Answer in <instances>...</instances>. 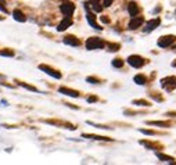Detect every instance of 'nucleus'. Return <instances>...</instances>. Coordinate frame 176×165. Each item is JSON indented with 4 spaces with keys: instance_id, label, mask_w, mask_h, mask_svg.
I'll return each instance as SVG.
<instances>
[{
    "instance_id": "f257e3e1",
    "label": "nucleus",
    "mask_w": 176,
    "mask_h": 165,
    "mask_svg": "<svg viewBox=\"0 0 176 165\" xmlns=\"http://www.w3.org/2000/svg\"><path fill=\"white\" fill-rule=\"evenodd\" d=\"M105 46V43L100 39V38H89L86 40V49L88 50H96V49H103Z\"/></svg>"
},
{
    "instance_id": "f03ea898",
    "label": "nucleus",
    "mask_w": 176,
    "mask_h": 165,
    "mask_svg": "<svg viewBox=\"0 0 176 165\" xmlns=\"http://www.w3.org/2000/svg\"><path fill=\"white\" fill-rule=\"evenodd\" d=\"M128 64L131 67H134V68H141V67L146 64V60L140 56H129L128 57Z\"/></svg>"
},
{
    "instance_id": "7ed1b4c3",
    "label": "nucleus",
    "mask_w": 176,
    "mask_h": 165,
    "mask_svg": "<svg viewBox=\"0 0 176 165\" xmlns=\"http://www.w3.org/2000/svg\"><path fill=\"white\" fill-rule=\"evenodd\" d=\"M38 68H39L40 71H43L45 74H47V75L55 78V79H61V74H60L58 71H55V69L50 68V67L46 65V64H39V65H38Z\"/></svg>"
},
{
    "instance_id": "20e7f679",
    "label": "nucleus",
    "mask_w": 176,
    "mask_h": 165,
    "mask_svg": "<svg viewBox=\"0 0 176 165\" xmlns=\"http://www.w3.org/2000/svg\"><path fill=\"white\" fill-rule=\"evenodd\" d=\"M60 11L64 15H72L75 11V4L71 3V2H62L61 6H60Z\"/></svg>"
},
{
    "instance_id": "39448f33",
    "label": "nucleus",
    "mask_w": 176,
    "mask_h": 165,
    "mask_svg": "<svg viewBox=\"0 0 176 165\" xmlns=\"http://www.w3.org/2000/svg\"><path fill=\"white\" fill-rule=\"evenodd\" d=\"M85 8H86V11H88V14H86V18H88V22L90 24V27H93L95 29H97V31H101L103 28H101V25H98V24L96 22V17H95V14L89 11V6H88V3H85Z\"/></svg>"
},
{
    "instance_id": "423d86ee",
    "label": "nucleus",
    "mask_w": 176,
    "mask_h": 165,
    "mask_svg": "<svg viewBox=\"0 0 176 165\" xmlns=\"http://www.w3.org/2000/svg\"><path fill=\"white\" fill-rule=\"evenodd\" d=\"M176 36L175 35H165V36H161L158 39V46L160 47H168L171 46L172 43H175Z\"/></svg>"
},
{
    "instance_id": "0eeeda50",
    "label": "nucleus",
    "mask_w": 176,
    "mask_h": 165,
    "mask_svg": "<svg viewBox=\"0 0 176 165\" xmlns=\"http://www.w3.org/2000/svg\"><path fill=\"white\" fill-rule=\"evenodd\" d=\"M162 87L166 90H173L176 87V78L175 76H169L166 79H162Z\"/></svg>"
},
{
    "instance_id": "6e6552de",
    "label": "nucleus",
    "mask_w": 176,
    "mask_h": 165,
    "mask_svg": "<svg viewBox=\"0 0 176 165\" xmlns=\"http://www.w3.org/2000/svg\"><path fill=\"white\" fill-rule=\"evenodd\" d=\"M144 24V18L143 17H133L129 22V29H137V28H140L141 25Z\"/></svg>"
},
{
    "instance_id": "1a4fd4ad",
    "label": "nucleus",
    "mask_w": 176,
    "mask_h": 165,
    "mask_svg": "<svg viewBox=\"0 0 176 165\" xmlns=\"http://www.w3.org/2000/svg\"><path fill=\"white\" fill-rule=\"evenodd\" d=\"M72 25V18L71 15H65V18L58 24V27H57V31L58 32H62V31H65L67 28H69Z\"/></svg>"
},
{
    "instance_id": "9d476101",
    "label": "nucleus",
    "mask_w": 176,
    "mask_h": 165,
    "mask_svg": "<svg viewBox=\"0 0 176 165\" xmlns=\"http://www.w3.org/2000/svg\"><path fill=\"white\" fill-rule=\"evenodd\" d=\"M64 43L65 45H69V46H81V40L78 39L76 36H74V35H67L65 38H64Z\"/></svg>"
},
{
    "instance_id": "9b49d317",
    "label": "nucleus",
    "mask_w": 176,
    "mask_h": 165,
    "mask_svg": "<svg viewBox=\"0 0 176 165\" xmlns=\"http://www.w3.org/2000/svg\"><path fill=\"white\" fill-rule=\"evenodd\" d=\"M58 92L62 93V94H67V96H69V97H79V92H78V90L69 89V87H65V86L58 87Z\"/></svg>"
},
{
    "instance_id": "f8f14e48",
    "label": "nucleus",
    "mask_w": 176,
    "mask_h": 165,
    "mask_svg": "<svg viewBox=\"0 0 176 165\" xmlns=\"http://www.w3.org/2000/svg\"><path fill=\"white\" fill-rule=\"evenodd\" d=\"M160 24H161L160 18H154V20H150L146 24V28H144V31H146V32H151V31L155 29V28L158 27Z\"/></svg>"
},
{
    "instance_id": "ddd939ff",
    "label": "nucleus",
    "mask_w": 176,
    "mask_h": 165,
    "mask_svg": "<svg viewBox=\"0 0 176 165\" xmlns=\"http://www.w3.org/2000/svg\"><path fill=\"white\" fill-rule=\"evenodd\" d=\"M13 17H14V20L18 21V22H25L26 21L25 14H24L21 10H18V8H15V10L13 11Z\"/></svg>"
},
{
    "instance_id": "4468645a",
    "label": "nucleus",
    "mask_w": 176,
    "mask_h": 165,
    "mask_svg": "<svg viewBox=\"0 0 176 165\" xmlns=\"http://www.w3.org/2000/svg\"><path fill=\"white\" fill-rule=\"evenodd\" d=\"M82 137H86V139H93V140H104V142H111L112 139L110 137H105V136H98V135H90V133H83Z\"/></svg>"
},
{
    "instance_id": "2eb2a0df",
    "label": "nucleus",
    "mask_w": 176,
    "mask_h": 165,
    "mask_svg": "<svg viewBox=\"0 0 176 165\" xmlns=\"http://www.w3.org/2000/svg\"><path fill=\"white\" fill-rule=\"evenodd\" d=\"M128 11H129V14H131L132 17H136L137 14H139V11H140V8H139V6H137L136 3H129V6H128Z\"/></svg>"
},
{
    "instance_id": "dca6fc26",
    "label": "nucleus",
    "mask_w": 176,
    "mask_h": 165,
    "mask_svg": "<svg viewBox=\"0 0 176 165\" xmlns=\"http://www.w3.org/2000/svg\"><path fill=\"white\" fill-rule=\"evenodd\" d=\"M133 81H134V83H137V85H146L147 78L144 75H141V74H139V75H136L133 78Z\"/></svg>"
},
{
    "instance_id": "f3484780",
    "label": "nucleus",
    "mask_w": 176,
    "mask_h": 165,
    "mask_svg": "<svg viewBox=\"0 0 176 165\" xmlns=\"http://www.w3.org/2000/svg\"><path fill=\"white\" fill-rule=\"evenodd\" d=\"M17 85H18V86H21V87H24V89H26V90H31V92H36V93H39V89H36L35 86L26 85V83H24V82H17Z\"/></svg>"
},
{
    "instance_id": "a211bd4d",
    "label": "nucleus",
    "mask_w": 176,
    "mask_h": 165,
    "mask_svg": "<svg viewBox=\"0 0 176 165\" xmlns=\"http://www.w3.org/2000/svg\"><path fill=\"white\" fill-rule=\"evenodd\" d=\"M148 125H154V126H162V128H168L169 124L165 122V121H148Z\"/></svg>"
},
{
    "instance_id": "6ab92c4d",
    "label": "nucleus",
    "mask_w": 176,
    "mask_h": 165,
    "mask_svg": "<svg viewBox=\"0 0 176 165\" xmlns=\"http://www.w3.org/2000/svg\"><path fill=\"white\" fill-rule=\"evenodd\" d=\"M0 56H3V57H14V56H15V53H14V50H11V49H3V50H0Z\"/></svg>"
},
{
    "instance_id": "aec40b11",
    "label": "nucleus",
    "mask_w": 176,
    "mask_h": 165,
    "mask_svg": "<svg viewBox=\"0 0 176 165\" xmlns=\"http://www.w3.org/2000/svg\"><path fill=\"white\" fill-rule=\"evenodd\" d=\"M157 157H158L160 160H162V161H165V162H173L172 157H169V155H165V154H162V153H157Z\"/></svg>"
},
{
    "instance_id": "412c9836",
    "label": "nucleus",
    "mask_w": 176,
    "mask_h": 165,
    "mask_svg": "<svg viewBox=\"0 0 176 165\" xmlns=\"http://www.w3.org/2000/svg\"><path fill=\"white\" fill-rule=\"evenodd\" d=\"M112 67H115V68H121V67H124V60L114 58L112 60Z\"/></svg>"
},
{
    "instance_id": "4be33fe9",
    "label": "nucleus",
    "mask_w": 176,
    "mask_h": 165,
    "mask_svg": "<svg viewBox=\"0 0 176 165\" xmlns=\"http://www.w3.org/2000/svg\"><path fill=\"white\" fill-rule=\"evenodd\" d=\"M133 104H134V106H141V107H148V106H150V103L146 101V100H134Z\"/></svg>"
},
{
    "instance_id": "5701e85b",
    "label": "nucleus",
    "mask_w": 176,
    "mask_h": 165,
    "mask_svg": "<svg viewBox=\"0 0 176 165\" xmlns=\"http://www.w3.org/2000/svg\"><path fill=\"white\" fill-rule=\"evenodd\" d=\"M107 46L110 49V51H117L119 49V45H117V43H107Z\"/></svg>"
},
{
    "instance_id": "b1692460",
    "label": "nucleus",
    "mask_w": 176,
    "mask_h": 165,
    "mask_svg": "<svg viewBox=\"0 0 176 165\" xmlns=\"http://www.w3.org/2000/svg\"><path fill=\"white\" fill-rule=\"evenodd\" d=\"M140 132L144 133V135H148V136H154L157 135V132H154V130H148V129H140Z\"/></svg>"
},
{
    "instance_id": "393cba45",
    "label": "nucleus",
    "mask_w": 176,
    "mask_h": 165,
    "mask_svg": "<svg viewBox=\"0 0 176 165\" xmlns=\"http://www.w3.org/2000/svg\"><path fill=\"white\" fill-rule=\"evenodd\" d=\"M86 81H88V82H90V83H95V85L100 82V81H98L97 78H93V76H89V78H86Z\"/></svg>"
},
{
    "instance_id": "a878e982",
    "label": "nucleus",
    "mask_w": 176,
    "mask_h": 165,
    "mask_svg": "<svg viewBox=\"0 0 176 165\" xmlns=\"http://www.w3.org/2000/svg\"><path fill=\"white\" fill-rule=\"evenodd\" d=\"M89 125H93V126H97V128H100V129H111V128H108V126H105V125H96V124H93V122H88Z\"/></svg>"
},
{
    "instance_id": "bb28decb",
    "label": "nucleus",
    "mask_w": 176,
    "mask_h": 165,
    "mask_svg": "<svg viewBox=\"0 0 176 165\" xmlns=\"http://www.w3.org/2000/svg\"><path fill=\"white\" fill-rule=\"evenodd\" d=\"M141 144H144L146 147H148V149H151V150H154V144H151V143H148V142H140Z\"/></svg>"
},
{
    "instance_id": "cd10ccee",
    "label": "nucleus",
    "mask_w": 176,
    "mask_h": 165,
    "mask_svg": "<svg viewBox=\"0 0 176 165\" xmlns=\"http://www.w3.org/2000/svg\"><path fill=\"white\" fill-rule=\"evenodd\" d=\"M112 2H114V0H104L103 4H104V7H110L111 4H112Z\"/></svg>"
},
{
    "instance_id": "c85d7f7f",
    "label": "nucleus",
    "mask_w": 176,
    "mask_h": 165,
    "mask_svg": "<svg viewBox=\"0 0 176 165\" xmlns=\"http://www.w3.org/2000/svg\"><path fill=\"white\" fill-rule=\"evenodd\" d=\"M96 101H97V97H96V96L88 97V103H96Z\"/></svg>"
},
{
    "instance_id": "c756f323",
    "label": "nucleus",
    "mask_w": 176,
    "mask_h": 165,
    "mask_svg": "<svg viewBox=\"0 0 176 165\" xmlns=\"http://www.w3.org/2000/svg\"><path fill=\"white\" fill-rule=\"evenodd\" d=\"M90 6H95V4H100V0H89Z\"/></svg>"
},
{
    "instance_id": "7c9ffc66",
    "label": "nucleus",
    "mask_w": 176,
    "mask_h": 165,
    "mask_svg": "<svg viewBox=\"0 0 176 165\" xmlns=\"http://www.w3.org/2000/svg\"><path fill=\"white\" fill-rule=\"evenodd\" d=\"M100 20L103 21V22H104V24H108V22H110V20H108L107 17H100Z\"/></svg>"
},
{
    "instance_id": "2f4dec72",
    "label": "nucleus",
    "mask_w": 176,
    "mask_h": 165,
    "mask_svg": "<svg viewBox=\"0 0 176 165\" xmlns=\"http://www.w3.org/2000/svg\"><path fill=\"white\" fill-rule=\"evenodd\" d=\"M0 10L3 11V13H8V11H7V8H6V7H3V3H0Z\"/></svg>"
},
{
    "instance_id": "473e14b6",
    "label": "nucleus",
    "mask_w": 176,
    "mask_h": 165,
    "mask_svg": "<svg viewBox=\"0 0 176 165\" xmlns=\"http://www.w3.org/2000/svg\"><path fill=\"white\" fill-rule=\"evenodd\" d=\"M4 20V17H0V21H3Z\"/></svg>"
},
{
    "instance_id": "72a5a7b5",
    "label": "nucleus",
    "mask_w": 176,
    "mask_h": 165,
    "mask_svg": "<svg viewBox=\"0 0 176 165\" xmlns=\"http://www.w3.org/2000/svg\"><path fill=\"white\" fill-rule=\"evenodd\" d=\"M0 3H4V0H0Z\"/></svg>"
},
{
    "instance_id": "f704fd0d",
    "label": "nucleus",
    "mask_w": 176,
    "mask_h": 165,
    "mask_svg": "<svg viewBox=\"0 0 176 165\" xmlns=\"http://www.w3.org/2000/svg\"><path fill=\"white\" fill-rule=\"evenodd\" d=\"M0 78H4V76H3V75H0Z\"/></svg>"
}]
</instances>
